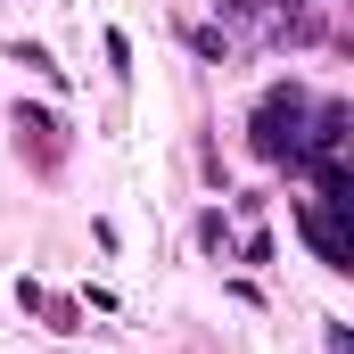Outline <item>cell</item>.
I'll return each instance as SVG.
<instances>
[{
    "mask_svg": "<svg viewBox=\"0 0 354 354\" xmlns=\"http://www.w3.org/2000/svg\"><path fill=\"white\" fill-rule=\"evenodd\" d=\"M305 124H313V107H305V91H272L264 107H256V157L272 165H297V149H305Z\"/></svg>",
    "mask_w": 354,
    "mask_h": 354,
    "instance_id": "1",
    "label": "cell"
},
{
    "mask_svg": "<svg viewBox=\"0 0 354 354\" xmlns=\"http://www.w3.org/2000/svg\"><path fill=\"white\" fill-rule=\"evenodd\" d=\"M297 231L313 239V256H322L330 272H354V239H346V214H338V206L305 198V206H297Z\"/></svg>",
    "mask_w": 354,
    "mask_h": 354,
    "instance_id": "2",
    "label": "cell"
},
{
    "mask_svg": "<svg viewBox=\"0 0 354 354\" xmlns=\"http://www.w3.org/2000/svg\"><path fill=\"white\" fill-rule=\"evenodd\" d=\"M33 140V165L41 174H58V157H66V140H58V115H41V107H17V149Z\"/></svg>",
    "mask_w": 354,
    "mask_h": 354,
    "instance_id": "3",
    "label": "cell"
},
{
    "mask_svg": "<svg viewBox=\"0 0 354 354\" xmlns=\"http://www.w3.org/2000/svg\"><path fill=\"white\" fill-rule=\"evenodd\" d=\"M17 297H25L50 330H75V305H66V297H50V288H33V280H17Z\"/></svg>",
    "mask_w": 354,
    "mask_h": 354,
    "instance_id": "4",
    "label": "cell"
}]
</instances>
